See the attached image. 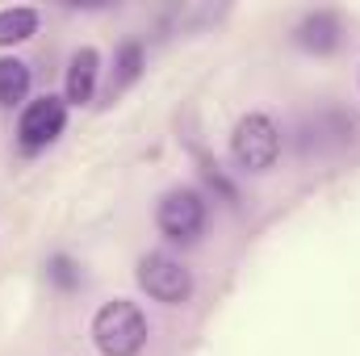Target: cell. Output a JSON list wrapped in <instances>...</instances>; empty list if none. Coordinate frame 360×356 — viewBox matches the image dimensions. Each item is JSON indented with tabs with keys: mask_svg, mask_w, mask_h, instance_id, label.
Instances as JSON below:
<instances>
[{
	"mask_svg": "<svg viewBox=\"0 0 360 356\" xmlns=\"http://www.w3.org/2000/svg\"><path fill=\"white\" fill-rule=\"evenodd\" d=\"M46 272H51V281H55V285H63V289H72V285L80 281V272H76V265H72L68 256H55Z\"/></svg>",
	"mask_w": 360,
	"mask_h": 356,
	"instance_id": "obj_11",
	"label": "cell"
},
{
	"mask_svg": "<svg viewBox=\"0 0 360 356\" xmlns=\"http://www.w3.org/2000/svg\"><path fill=\"white\" fill-rule=\"evenodd\" d=\"M231 151H235V164L248 168V172H269L281 155V130L276 122L264 113H248L239 126H235V139H231Z\"/></svg>",
	"mask_w": 360,
	"mask_h": 356,
	"instance_id": "obj_2",
	"label": "cell"
},
{
	"mask_svg": "<svg viewBox=\"0 0 360 356\" xmlns=\"http://www.w3.org/2000/svg\"><path fill=\"white\" fill-rule=\"evenodd\" d=\"M96 72H101V55H96L92 46H84V51L72 55V63H68V101H72V105L92 101V92H96Z\"/></svg>",
	"mask_w": 360,
	"mask_h": 356,
	"instance_id": "obj_6",
	"label": "cell"
},
{
	"mask_svg": "<svg viewBox=\"0 0 360 356\" xmlns=\"http://www.w3.org/2000/svg\"><path fill=\"white\" fill-rule=\"evenodd\" d=\"M139 285L155 298V302H164V306H180V302H188V293H193V276H188V268L172 260V256H147L143 265H139Z\"/></svg>",
	"mask_w": 360,
	"mask_h": 356,
	"instance_id": "obj_3",
	"label": "cell"
},
{
	"mask_svg": "<svg viewBox=\"0 0 360 356\" xmlns=\"http://www.w3.org/2000/svg\"><path fill=\"white\" fill-rule=\"evenodd\" d=\"M38 30V13L17 4V8H0V46H17Z\"/></svg>",
	"mask_w": 360,
	"mask_h": 356,
	"instance_id": "obj_8",
	"label": "cell"
},
{
	"mask_svg": "<svg viewBox=\"0 0 360 356\" xmlns=\"http://www.w3.org/2000/svg\"><path fill=\"white\" fill-rule=\"evenodd\" d=\"M68 126V105L59 96H38L25 105L21 122H17V139L25 151H42L46 143H55Z\"/></svg>",
	"mask_w": 360,
	"mask_h": 356,
	"instance_id": "obj_4",
	"label": "cell"
},
{
	"mask_svg": "<svg viewBox=\"0 0 360 356\" xmlns=\"http://www.w3.org/2000/svg\"><path fill=\"white\" fill-rule=\"evenodd\" d=\"M335 42H340V17L335 13H310L297 25V46H306L314 55H327Z\"/></svg>",
	"mask_w": 360,
	"mask_h": 356,
	"instance_id": "obj_7",
	"label": "cell"
},
{
	"mask_svg": "<svg viewBox=\"0 0 360 356\" xmlns=\"http://www.w3.org/2000/svg\"><path fill=\"white\" fill-rule=\"evenodd\" d=\"M92 340L105 356H139L147 344V319L134 302H105L92 319Z\"/></svg>",
	"mask_w": 360,
	"mask_h": 356,
	"instance_id": "obj_1",
	"label": "cell"
},
{
	"mask_svg": "<svg viewBox=\"0 0 360 356\" xmlns=\"http://www.w3.org/2000/svg\"><path fill=\"white\" fill-rule=\"evenodd\" d=\"M139 72H143V46H139V42H126V46H122V55H117V80H113V89L134 84V80H139Z\"/></svg>",
	"mask_w": 360,
	"mask_h": 356,
	"instance_id": "obj_10",
	"label": "cell"
},
{
	"mask_svg": "<svg viewBox=\"0 0 360 356\" xmlns=\"http://www.w3.org/2000/svg\"><path fill=\"white\" fill-rule=\"evenodd\" d=\"M160 231L168 235V239H176V243H193L197 235H201V227H205V201L193 193V189H176V193H168L164 201H160Z\"/></svg>",
	"mask_w": 360,
	"mask_h": 356,
	"instance_id": "obj_5",
	"label": "cell"
},
{
	"mask_svg": "<svg viewBox=\"0 0 360 356\" xmlns=\"http://www.w3.org/2000/svg\"><path fill=\"white\" fill-rule=\"evenodd\" d=\"M30 92V68L21 59H0V105H17Z\"/></svg>",
	"mask_w": 360,
	"mask_h": 356,
	"instance_id": "obj_9",
	"label": "cell"
}]
</instances>
